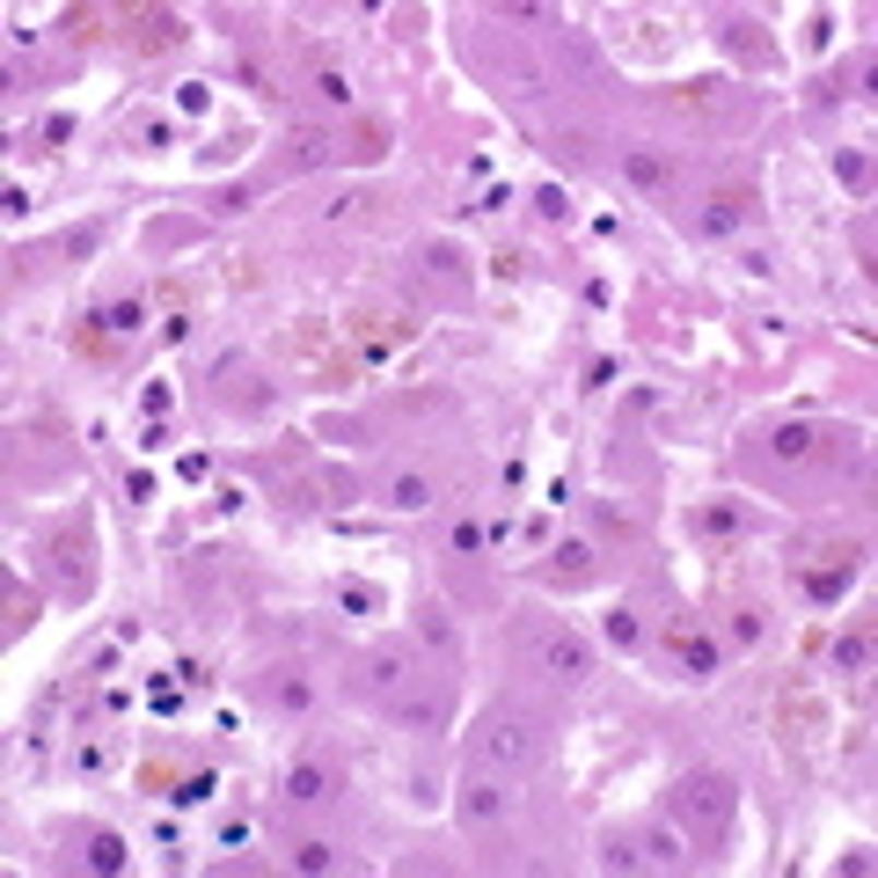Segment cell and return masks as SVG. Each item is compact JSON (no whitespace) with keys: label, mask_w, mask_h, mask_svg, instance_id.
<instances>
[{"label":"cell","mask_w":878,"mask_h":878,"mask_svg":"<svg viewBox=\"0 0 878 878\" xmlns=\"http://www.w3.org/2000/svg\"><path fill=\"white\" fill-rule=\"evenodd\" d=\"M674 652H681L688 666H696V674H717V652H710L703 637H688V630H681V637H674Z\"/></svg>","instance_id":"cell-13"},{"label":"cell","mask_w":878,"mask_h":878,"mask_svg":"<svg viewBox=\"0 0 878 878\" xmlns=\"http://www.w3.org/2000/svg\"><path fill=\"white\" fill-rule=\"evenodd\" d=\"M644 864H681V834H674V828H658L652 842H644Z\"/></svg>","instance_id":"cell-15"},{"label":"cell","mask_w":878,"mask_h":878,"mask_svg":"<svg viewBox=\"0 0 878 878\" xmlns=\"http://www.w3.org/2000/svg\"><path fill=\"white\" fill-rule=\"evenodd\" d=\"M462 812H468V820H498V812H506V791H498L490 776H476L462 791Z\"/></svg>","instance_id":"cell-11"},{"label":"cell","mask_w":878,"mask_h":878,"mask_svg":"<svg viewBox=\"0 0 878 878\" xmlns=\"http://www.w3.org/2000/svg\"><path fill=\"white\" fill-rule=\"evenodd\" d=\"M535 205H542V220H563V213H571V205H563V191H557V183H549V191H542Z\"/></svg>","instance_id":"cell-21"},{"label":"cell","mask_w":878,"mask_h":878,"mask_svg":"<svg viewBox=\"0 0 878 878\" xmlns=\"http://www.w3.org/2000/svg\"><path fill=\"white\" fill-rule=\"evenodd\" d=\"M389 717H395V725H411V732L447 725V681H439V674H417V681L389 703Z\"/></svg>","instance_id":"cell-5"},{"label":"cell","mask_w":878,"mask_h":878,"mask_svg":"<svg viewBox=\"0 0 878 878\" xmlns=\"http://www.w3.org/2000/svg\"><path fill=\"white\" fill-rule=\"evenodd\" d=\"M732 45L747 51V59H769V45L755 37V23H725V51H732Z\"/></svg>","instance_id":"cell-16"},{"label":"cell","mask_w":878,"mask_h":878,"mask_svg":"<svg viewBox=\"0 0 878 878\" xmlns=\"http://www.w3.org/2000/svg\"><path fill=\"white\" fill-rule=\"evenodd\" d=\"M286 805H330V769H316V761H293L286 769Z\"/></svg>","instance_id":"cell-8"},{"label":"cell","mask_w":878,"mask_h":878,"mask_svg":"<svg viewBox=\"0 0 878 878\" xmlns=\"http://www.w3.org/2000/svg\"><path fill=\"white\" fill-rule=\"evenodd\" d=\"M45 557H51V579H59V593H67V601H88V585H96V535H88V520L51 527Z\"/></svg>","instance_id":"cell-4"},{"label":"cell","mask_w":878,"mask_h":878,"mask_svg":"<svg viewBox=\"0 0 878 878\" xmlns=\"http://www.w3.org/2000/svg\"><path fill=\"white\" fill-rule=\"evenodd\" d=\"M674 812H681V828L696 850H717L732 834V812H739V791H732V776H717V769H688L681 783H674Z\"/></svg>","instance_id":"cell-2"},{"label":"cell","mask_w":878,"mask_h":878,"mask_svg":"<svg viewBox=\"0 0 878 878\" xmlns=\"http://www.w3.org/2000/svg\"><path fill=\"white\" fill-rule=\"evenodd\" d=\"M293 864H300V871H330V864H337V856L322 850V842H300V850H293Z\"/></svg>","instance_id":"cell-17"},{"label":"cell","mask_w":878,"mask_h":878,"mask_svg":"<svg viewBox=\"0 0 878 878\" xmlns=\"http://www.w3.org/2000/svg\"><path fill=\"white\" fill-rule=\"evenodd\" d=\"M674 110H681V118H703V124L747 118V103L732 96V88H717V81H688V88H674Z\"/></svg>","instance_id":"cell-6"},{"label":"cell","mask_w":878,"mask_h":878,"mask_svg":"<svg viewBox=\"0 0 878 878\" xmlns=\"http://www.w3.org/2000/svg\"><path fill=\"white\" fill-rule=\"evenodd\" d=\"M411 681H417V658L403 652V644H389V652H373V658H366V688H373L381 703H395V696H403Z\"/></svg>","instance_id":"cell-7"},{"label":"cell","mask_w":878,"mask_h":878,"mask_svg":"<svg viewBox=\"0 0 878 878\" xmlns=\"http://www.w3.org/2000/svg\"><path fill=\"white\" fill-rule=\"evenodd\" d=\"M96 864H103V871H118V864H124V850H118V834H96Z\"/></svg>","instance_id":"cell-19"},{"label":"cell","mask_w":878,"mask_h":878,"mask_svg":"<svg viewBox=\"0 0 878 878\" xmlns=\"http://www.w3.org/2000/svg\"><path fill=\"white\" fill-rule=\"evenodd\" d=\"M520 658L535 666L542 681H557V688H579L585 674H593V652H585V637H579V630H563V622H527V630H520Z\"/></svg>","instance_id":"cell-3"},{"label":"cell","mask_w":878,"mask_h":878,"mask_svg":"<svg viewBox=\"0 0 878 878\" xmlns=\"http://www.w3.org/2000/svg\"><path fill=\"white\" fill-rule=\"evenodd\" d=\"M389 506H403V512H425V506H432V484H425L417 468H395V476H389Z\"/></svg>","instance_id":"cell-10"},{"label":"cell","mask_w":878,"mask_h":878,"mask_svg":"<svg viewBox=\"0 0 878 878\" xmlns=\"http://www.w3.org/2000/svg\"><path fill=\"white\" fill-rule=\"evenodd\" d=\"M271 703H278V710H308V681L278 666V674H271Z\"/></svg>","instance_id":"cell-12"},{"label":"cell","mask_w":878,"mask_h":878,"mask_svg":"<svg viewBox=\"0 0 878 878\" xmlns=\"http://www.w3.org/2000/svg\"><path fill=\"white\" fill-rule=\"evenodd\" d=\"M601 864H608V871H637V864H644V856H637L630 842H608V850H601Z\"/></svg>","instance_id":"cell-18"},{"label":"cell","mask_w":878,"mask_h":878,"mask_svg":"<svg viewBox=\"0 0 878 878\" xmlns=\"http://www.w3.org/2000/svg\"><path fill=\"white\" fill-rule=\"evenodd\" d=\"M747 220V191H710L703 198V235H732Z\"/></svg>","instance_id":"cell-9"},{"label":"cell","mask_w":878,"mask_h":878,"mask_svg":"<svg viewBox=\"0 0 878 878\" xmlns=\"http://www.w3.org/2000/svg\"><path fill=\"white\" fill-rule=\"evenodd\" d=\"M622 169H630V183H644V191H658V183H666V162H658V154H630Z\"/></svg>","instance_id":"cell-14"},{"label":"cell","mask_w":878,"mask_h":878,"mask_svg":"<svg viewBox=\"0 0 878 878\" xmlns=\"http://www.w3.org/2000/svg\"><path fill=\"white\" fill-rule=\"evenodd\" d=\"M316 96H322V103H344L352 88H344V73H316Z\"/></svg>","instance_id":"cell-20"},{"label":"cell","mask_w":878,"mask_h":878,"mask_svg":"<svg viewBox=\"0 0 878 878\" xmlns=\"http://www.w3.org/2000/svg\"><path fill=\"white\" fill-rule=\"evenodd\" d=\"M468 747H476V761H484V769H498V776H520V769H535V761H542V747H549V739H542V717H535V710L490 703L484 717H476V739H468Z\"/></svg>","instance_id":"cell-1"}]
</instances>
